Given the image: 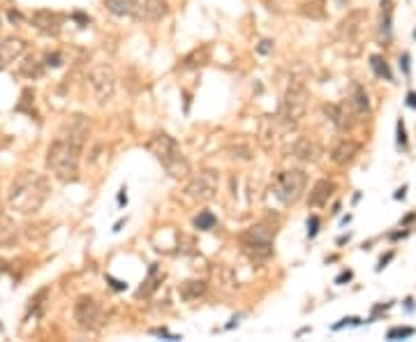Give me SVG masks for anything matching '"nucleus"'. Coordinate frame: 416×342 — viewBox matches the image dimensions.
Listing matches in <instances>:
<instances>
[{"label": "nucleus", "instance_id": "obj_22", "mask_svg": "<svg viewBox=\"0 0 416 342\" xmlns=\"http://www.w3.org/2000/svg\"><path fill=\"white\" fill-rule=\"evenodd\" d=\"M206 289L208 287H206L204 280H185V282L178 284V294H181V298L183 301H187V303H192V301H197L199 296H204Z\"/></svg>", "mask_w": 416, "mask_h": 342}, {"label": "nucleus", "instance_id": "obj_17", "mask_svg": "<svg viewBox=\"0 0 416 342\" xmlns=\"http://www.w3.org/2000/svg\"><path fill=\"white\" fill-rule=\"evenodd\" d=\"M61 136H65V139H70L72 144H76V146L84 148L86 136H88V121H86V116H79V113L72 116L70 121L63 125Z\"/></svg>", "mask_w": 416, "mask_h": 342}, {"label": "nucleus", "instance_id": "obj_32", "mask_svg": "<svg viewBox=\"0 0 416 342\" xmlns=\"http://www.w3.org/2000/svg\"><path fill=\"white\" fill-rule=\"evenodd\" d=\"M398 146H400V148H407V132H405V125H402V121H398Z\"/></svg>", "mask_w": 416, "mask_h": 342}, {"label": "nucleus", "instance_id": "obj_4", "mask_svg": "<svg viewBox=\"0 0 416 342\" xmlns=\"http://www.w3.org/2000/svg\"><path fill=\"white\" fill-rule=\"evenodd\" d=\"M308 104H310V88H308V83L303 79H294L287 86L285 95H282L280 113H278L285 132L296 130V125L306 118Z\"/></svg>", "mask_w": 416, "mask_h": 342}, {"label": "nucleus", "instance_id": "obj_21", "mask_svg": "<svg viewBox=\"0 0 416 342\" xmlns=\"http://www.w3.org/2000/svg\"><path fill=\"white\" fill-rule=\"evenodd\" d=\"M393 33V0H381V14H379V40L389 42Z\"/></svg>", "mask_w": 416, "mask_h": 342}, {"label": "nucleus", "instance_id": "obj_18", "mask_svg": "<svg viewBox=\"0 0 416 342\" xmlns=\"http://www.w3.org/2000/svg\"><path fill=\"white\" fill-rule=\"evenodd\" d=\"M25 53V42L21 37H3L0 40V65H12Z\"/></svg>", "mask_w": 416, "mask_h": 342}, {"label": "nucleus", "instance_id": "obj_6", "mask_svg": "<svg viewBox=\"0 0 416 342\" xmlns=\"http://www.w3.org/2000/svg\"><path fill=\"white\" fill-rule=\"evenodd\" d=\"M306 187H308L306 171L287 169V171H280V174H278L273 192H275L278 202H280L282 206H294V204H298L301 196L306 194Z\"/></svg>", "mask_w": 416, "mask_h": 342}, {"label": "nucleus", "instance_id": "obj_9", "mask_svg": "<svg viewBox=\"0 0 416 342\" xmlns=\"http://www.w3.org/2000/svg\"><path fill=\"white\" fill-rule=\"evenodd\" d=\"M88 79H91V88L95 93V100L100 104H109L116 95V74L111 70V65H106V63L93 65Z\"/></svg>", "mask_w": 416, "mask_h": 342}, {"label": "nucleus", "instance_id": "obj_1", "mask_svg": "<svg viewBox=\"0 0 416 342\" xmlns=\"http://www.w3.org/2000/svg\"><path fill=\"white\" fill-rule=\"evenodd\" d=\"M51 194V185L46 176L37 171H21L12 181L7 192V206L19 215H33L46 204Z\"/></svg>", "mask_w": 416, "mask_h": 342}, {"label": "nucleus", "instance_id": "obj_28", "mask_svg": "<svg viewBox=\"0 0 416 342\" xmlns=\"http://www.w3.org/2000/svg\"><path fill=\"white\" fill-rule=\"evenodd\" d=\"M153 282H162V275L157 273V268H155V266L151 268V277L146 280V287H141V289H139V294H151L153 289L157 287V284H153Z\"/></svg>", "mask_w": 416, "mask_h": 342}, {"label": "nucleus", "instance_id": "obj_33", "mask_svg": "<svg viewBox=\"0 0 416 342\" xmlns=\"http://www.w3.org/2000/svg\"><path fill=\"white\" fill-rule=\"evenodd\" d=\"M317 226H319V217L312 215L310 220H308V236H310V238H312V236H317V232H319Z\"/></svg>", "mask_w": 416, "mask_h": 342}, {"label": "nucleus", "instance_id": "obj_30", "mask_svg": "<svg viewBox=\"0 0 416 342\" xmlns=\"http://www.w3.org/2000/svg\"><path fill=\"white\" fill-rule=\"evenodd\" d=\"M231 153H234V155H231V157H234V160H236V157H238V160H252V155H250V148H247V146H238V148H231Z\"/></svg>", "mask_w": 416, "mask_h": 342}, {"label": "nucleus", "instance_id": "obj_19", "mask_svg": "<svg viewBox=\"0 0 416 342\" xmlns=\"http://www.w3.org/2000/svg\"><path fill=\"white\" fill-rule=\"evenodd\" d=\"M333 192H336V183H333V181H328V178H321V181H317L315 185H312L310 194H308V206H310V208H321V206H326Z\"/></svg>", "mask_w": 416, "mask_h": 342}, {"label": "nucleus", "instance_id": "obj_5", "mask_svg": "<svg viewBox=\"0 0 416 342\" xmlns=\"http://www.w3.org/2000/svg\"><path fill=\"white\" fill-rule=\"evenodd\" d=\"M273 241H275V229H271V226H266V224L250 226V229L241 236L243 252L247 254L250 262H257V264L271 259Z\"/></svg>", "mask_w": 416, "mask_h": 342}, {"label": "nucleus", "instance_id": "obj_13", "mask_svg": "<svg viewBox=\"0 0 416 342\" xmlns=\"http://www.w3.org/2000/svg\"><path fill=\"white\" fill-rule=\"evenodd\" d=\"M285 132V127H282L280 118H271V116H264L259 121V130H257V141H259V146L264 148L266 153H271L273 148H275L278 139H280V134Z\"/></svg>", "mask_w": 416, "mask_h": 342}, {"label": "nucleus", "instance_id": "obj_31", "mask_svg": "<svg viewBox=\"0 0 416 342\" xmlns=\"http://www.w3.org/2000/svg\"><path fill=\"white\" fill-rule=\"evenodd\" d=\"M44 65L46 67H61L63 65V55L61 53H49L44 58Z\"/></svg>", "mask_w": 416, "mask_h": 342}, {"label": "nucleus", "instance_id": "obj_2", "mask_svg": "<svg viewBox=\"0 0 416 342\" xmlns=\"http://www.w3.org/2000/svg\"><path fill=\"white\" fill-rule=\"evenodd\" d=\"M146 148L164 166V171L169 174L174 181H187L192 176V164L185 157V153L181 151V144L167 132H155L151 139L146 141Z\"/></svg>", "mask_w": 416, "mask_h": 342}, {"label": "nucleus", "instance_id": "obj_35", "mask_svg": "<svg viewBox=\"0 0 416 342\" xmlns=\"http://www.w3.org/2000/svg\"><path fill=\"white\" fill-rule=\"evenodd\" d=\"M153 335H162V337H169V340H178V335H171L167 328H153Z\"/></svg>", "mask_w": 416, "mask_h": 342}, {"label": "nucleus", "instance_id": "obj_26", "mask_svg": "<svg viewBox=\"0 0 416 342\" xmlns=\"http://www.w3.org/2000/svg\"><path fill=\"white\" fill-rule=\"evenodd\" d=\"M370 65H372V70H375V74L379 76V79H386V81L393 79L391 70H389V65H386V61L381 58V55H370Z\"/></svg>", "mask_w": 416, "mask_h": 342}, {"label": "nucleus", "instance_id": "obj_16", "mask_svg": "<svg viewBox=\"0 0 416 342\" xmlns=\"http://www.w3.org/2000/svg\"><path fill=\"white\" fill-rule=\"evenodd\" d=\"M368 21V12L366 10H354L351 14H347L345 19L340 21V25H338V35L342 37V40H354L358 33H361L363 23Z\"/></svg>", "mask_w": 416, "mask_h": 342}, {"label": "nucleus", "instance_id": "obj_15", "mask_svg": "<svg viewBox=\"0 0 416 342\" xmlns=\"http://www.w3.org/2000/svg\"><path fill=\"white\" fill-rule=\"evenodd\" d=\"M358 155V144H356L351 136H340L336 141V146L331 148V160L338 166H347L354 162V157Z\"/></svg>", "mask_w": 416, "mask_h": 342}, {"label": "nucleus", "instance_id": "obj_34", "mask_svg": "<svg viewBox=\"0 0 416 342\" xmlns=\"http://www.w3.org/2000/svg\"><path fill=\"white\" fill-rule=\"evenodd\" d=\"M257 51H259V53H271V51H273V42H268V40H261L259 42V46H257Z\"/></svg>", "mask_w": 416, "mask_h": 342}, {"label": "nucleus", "instance_id": "obj_3", "mask_svg": "<svg viewBox=\"0 0 416 342\" xmlns=\"http://www.w3.org/2000/svg\"><path fill=\"white\" fill-rule=\"evenodd\" d=\"M79 160H81V146L72 144L65 136H58L49 146V151H46V166L63 183H70L79 178Z\"/></svg>", "mask_w": 416, "mask_h": 342}, {"label": "nucleus", "instance_id": "obj_37", "mask_svg": "<svg viewBox=\"0 0 416 342\" xmlns=\"http://www.w3.org/2000/svg\"><path fill=\"white\" fill-rule=\"evenodd\" d=\"M345 280H351V273L349 271H345V273H340V275H338V284H342V282H345Z\"/></svg>", "mask_w": 416, "mask_h": 342}, {"label": "nucleus", "instance_id": "obj_10", "mask_svg": "<svg viewBox=\"0 0 416 342\" xmlns=\"http://www.w3.org/2000/svg\"><path fill=\"white\" fill-rule=\"evenodd\" d=\"M324 116L328 118V123H331L338 132L347 134V132L356 125L354 116H358V113L354 111V106H351L349 100H342V102H338V104H324Z\"/></svg>", "mask_w": 416, "mask_h": 342}, {"label": "nucleus", "instance_id": "obj_38", "mask_svg": "<svg viewBox=\"0 0 416 342\" xmlns=\"http://www.w3.org/2000/svg\"><path fill=\"white\" fill-rule=\"evenodd\" d=\"M106 280H109V282H111V284H114V289H125V287H127V284H123V282L114 280V277H106Z\"/></svg>", "mask_w": 416, "mask_h": 342}, {"label": "nucleus", "instance_id": "obj_27", "mask_svg": "<svg viewBox=\"0 0 416 342\" xmlns=\"http://www.w3.org/2000/svg\"><path fill=\"white\" fill-rule=\"evenodd\" d=\"M217 222V217L213 215L211 211H199V215L195 217V226L199 229V232H208V229H213Z\"/></svg>", "mask_w": 416, "mask_h": 342}, {"label": "nucleus", "instance_id": "obj_23", "mask_svg": "<svg viewBox=\"0 0 416 342\" xmlns=\"http://www.w3.org/2000/svg\"><path fill=\"white\" fill-rule=\"evenodd\" d=\"M19 72H21V76H25V79H40L42 72H44V65H42L37 58H28L25 63H21Z\"/></svg>", "mask_w": 416, "mask_h": 342}, {"label": "nucleus", "instance_id": "obj_8", "mask_svg": "<svg viewBox=\"0 0 416 342\" xmlns=\"http://www.w3.org/2000/svg\"><path fill=\"white\" fill-rule=\"evenodd\" d=\"M74 322L84 331H100L106 324V312L97 298L81 296L74 303Z\"/></svg>", "mask_w": 416, "mask_h": 342}, {"label": "nucleus", "instance_id": "obj_40", "mask_svg": "<svg viewBox=\"0 0 416 342\" xmlns=\"http://www.w3.org/2000/svg\"><path fill=\"white\" fill-rule=\"evenodd\" d=\"M118 204H127V194H125V187L121 190V194H118Z\"/></svg>", "mask_w": 416, "mask_h": 342}, {"label": "nucleus", "instance_id": "obj_7", "mask_svg": "<svg viewBox=\"0 0 416 342\" xmlns=\"http://www.w3.org/2000/svg\"><path fill=\"white\" fill-rule=\"evenodd\" d=\"M217 187H220V174L215 169H201L187 178L185 196L197 204H208L217 196Z\"/></svg>", "mask_w": 416, "mask_h": 342}, {"label": "nucleus", "instance_id": "obj_14", "mask_svg": "<svg viewBox=\"0 0 416 342\" xmlns=\"http://www.w3.org/2000/svg\"><path fill=\"white\" fill-rule=\"evenodd\" d=\"M31 21L37 31L46 37H58L63 31V16L51 12V10H37Z\"/></svg>", "mask_w": 416, "mask_h": 342}, {"label": "nucleus", "instance_id": "obj_36", "mask_svg": "<svg viewBox=\"0 0 416 342\" xmlns=\"http://www.w3.org/2000/svg\"><path fill=\"white\" fill-rule=\"evenodd\" d=\"M400 67H402V72H405V74H409V55H407V53L400 55Z\"/></svg>", "mask_w": 416, "mask_h": 342}, {"label": "nucleus", "instance_id": "obj_12", "mask_svg": "<svg viewBox=\"0 0 416 342\" xmlns=\"http://www.w3.org/2000/svg\"><path fill=\"white\" fill-rule=\"evenodd\" d=\"M287 157H294V160L303 162V164H315L321 160V146L315 139H308V136H298L287 146Z\"/></svg>", "mask_w": 416, "mask_h": 342}, {"label": "nucleus", "instance_id": "obj_25", "mask_svg": "<svg viewBox=\"0 0 416 342\" xmlns=\"http://www.w3.org/2000/svg\"><path fill=\"white\" fill-rule=\"evenodd\" d=\"M301 12L310 19H324L326 16V10H324V0H312V3H303L301 5Z\"/></svg>", "mask_w": 416, "mask_h": 342}, {"label": "nucleus", "instance_id": "obj_24", "mask_svg": "<svg viewBox=\"0 0 416 342\" xmlns=\"http://www.w3.org/2000/svg\"><path fill=\"white\" fill-rule=\"evenodd\" d=\"M104 5L114 16H132V0H104Z\"/></svg>", "mask_w": 416, "mask_h": 342}, {"label": "nucleus", "instance_id": "obj_39", "mask_svg": "<svg viewBox=\"0 0 416 342\" xmlns=\"http://www.w3.org/2000/svg\"><path fill=\"white\" fill-rule=\"evenodd\" d=\"M407 104L416 109V93H409V95H407Z\"/></svg>", "mask_w": 416, "mask_h": 342}, {"label": "nucleus", "instance_id": "obj_29", "mask_svg": "<svg viewBox=\"0 0 416 342\" xmlns=\"http://www.w3.org/2000/svg\"><path fill=\"white\" fill-rule=\"evenodd\" d=\"M409 335H414V328H391V331L386 333V337L389 340H396V337H409Z\"/></svg>", "mask_w": 416, "mask_h": 342}, {"label": "nucleus", "instance_id": "obj_20", "mask_svg": "<svg viewBox=\"0 0 416 342\" xmlns=\"http://www.w3.org/2000/svg\"><path fill=\"white\" fill-rule=\"evenodd\" d=\"M347 100L351 102V106H354V111L358 116H368V113H370V97H368V91L363 83L354 81L349 88V97H347Z\"/></svg>", "mask_w": 416, "mask_h": 342}, {"label": "nucleus", "instance_id": "obj_11", "mask_svg": "<svg viewBox=\"0 0 416 342\" xmlns=\"http://www.w3.org/2000/svg\"><path fill=\"white\" fill-rule=\"evenodd\" d=\"M169 14V5L164 0H132V19L157 23Z\"/></svg>", "mask_w": 416, "mask_h": 342}]
</instances>
